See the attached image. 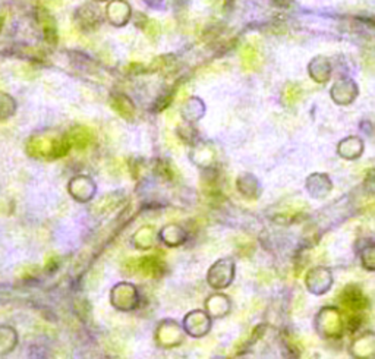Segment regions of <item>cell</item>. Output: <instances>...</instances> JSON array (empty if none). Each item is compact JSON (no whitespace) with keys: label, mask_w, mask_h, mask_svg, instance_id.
Listing matches in <instances>:
<instances>
[{"label":"cell","mask_w":375,"mask_h":359,"mask_svg":"<svg viewBox=\"0 0 375 359\" xmlns=\"http://www.w3.org/2000/svg\"><path fill=\"white\" fill-rule=\"evenodd\" d=\"M343 303L350 308L352 311H360L365 308V298L360 293V290L355 286H347L343 292Z\"/></svg>","instance_id":"1"},{"label":"cell","mask_w":375,"mask_h":359,"mask_svg":"<svg viewBox=\"0 0 375 359\" xmlns=\"http://www.w3.org/2000/svg\"><path fill=\"white\" fill-rule=\"evenodd\" d=\"M129 17V6L122 2H113L109 6V18L112 19V22H114V25H123L125 21Z\"/></svg>","instance_id":"2"},{"label":"cell","mask_w":375,"mask_h":359,"mask_svg":"<svg viewBox=\"0 0 375 359\" xmlns=\"http://www.w3.org/2000/svg\"><path fill=\"white\" fill-rule=\"evenodd\" d=\"M112 106L117 113L120 114V116H123V117H126V119L132 117L133 112H135L132 101L128 97H125V95H116L112 100Z\"/></svg>","instance_id":"3"},{"label":"cell","mask_w":375,"mask_h":359,"mask_svg":"<svg viewBox=\"0 0 375 359\" xmlns=\"http://www.w3.org/2000/svg\"><path fill=\"white\" fill-rule=\"evenodd\" d=\"M138 270L145 276H155L161 270V264L158 263L157 258H142L139 261Z\"/></svg>","instance_id":"4"},{"label":"cell","mask_w":375,"mask_h":359,"mask_svg":"<svg viewBox=\"0 0 375 359\" xmlns=\"http://www.w3.org/2000/svg\"><path fill=\"white\" fill-rule=\"evenodd\" d=\"M242 62L246 69H255L258 65V52L254 47L246 46L242 50Z\"/></svg>","instance_id":"5"},{"label":"cell","mask_w":375,"mask_h":359,"mask_svg":"<svg viewBox=\"0 0 375 359\" xmlns=\"http://www.w3.org/2000/svg\"><path fill=\"white\" fill-rule=\"evenodd\" d=\"M283 97H284V101L287 104H295L300 98V88L298 85H295V84H289L286 87V90H284Z\"/></svg>","instance_id":"6"}]
</instances>
